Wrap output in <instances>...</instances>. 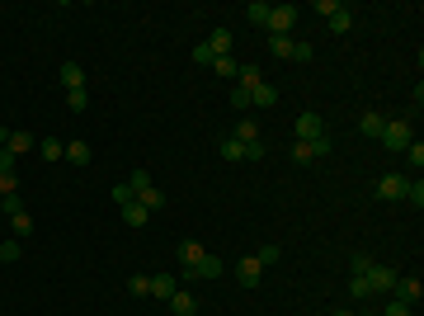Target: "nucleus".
I'll return each instance as SVG.
<instances>
[{"label":"nucleus","mask_w":424,"mask_h":316,"mask_svg":"<svg viewBox=\"0 0 424 316\" xmlns=\"http://www.w3.org/2000/svg\"><path fill=\"white\" fill-rule=\"evenodd\" d=\"M10 194H19V180H15V170H5V175H0V198H10Z\"/></svg>","instance_id":"nucleus-34"},{"label":"nucleus","mask_w":424,"mask_h":316,"mask_svg":"<svg viewBox=\"0 0 424 316\" xmlns=\"http://www.w3.org/2000/svg\"><path fill=\"white\" fill-rule=\"evenodd\" d=\"M137 194H133V185H113V203H133Z\"/></svg>","instance_id":"nucleus-38"},{"label":"nucleus","mask_w":424,"mask_h":316,"mask_svg":"<svg viewBox=\"0 0 424 316\" xmlns=\"http://www.w3.org/2000/svg\"><path fill=\"white\" fill-rule=\"evenodd\" d=\"M325 24H330V33H349V28H354V10H349V5H335V15H330Z\"/></svg>","instance_id":"nucleus-17"},{"label":"nucleus","mask_w":424,"mask_h":316,"mask_svg":"<svg viewBox=\"0 0 424 316\" xmlns=\"http://www.w3.org/2000/svg\"><path fill=\"white\" fill-rule=\"evenodd\" d=\"M146 217H151V212L142 208L137 198H133V203H123V222H128V227H146Z\"/></svg>","instance_id":"nucleus-23"},{"label":"nucleus","mask_w":424,"mask_h":316,"mask_svg":"<svg viewBox=\"0 0 424 316\" xmlns=\"http://www.w3.org/2000/svg\"><path fill=\"white\" fill-rule=\"evenodd\" d=\"M231 137H236V142H260V123H255V118H240Z\"/></svg>","instance_id":"nucleus-24"},{"label":"nucleus","mask_w":424,"mask_h":316,"mask_svg":"<svg viewBox=\"0 0 424 316\" xmlns=\"http://www.w3.org/2000/svg\"><path fill=\"white\" fill-rule=\"evenodd\" d=\"M368 269H372L368 255H354V260H349V274H368Z\"/></svg>","instance_id":"nucleus-39"},{"label":"nucleus","mask_w":424,"mask_h":316,"mask_svg":"<svg viewBox=\"0 0 424 316\" xmlns=\"http://www.w3.org/2000/svg\"><path fill=\"white\" fill-rule=\"evenodd\" d=\"M61 85H66V90H85V71H80V62H61Z\"/></svg>","instance_id":"nucleus-18"},{"label":"nucleus","mask_w":424,"mask_h":316,"mask_svg":"<svg viewBox=\"0 0 424 316\" xmlns=\"http://www.w3.org/2000/svg\"><path fill=\"white\" fill-rule=\"evenodd\" d=\"M250 104H260V109H273V104H278V90H273L269 80H264V85H255V90H250Z\"/></svg>","instance_id":"nucleus-19"},{"label":"nucleus","mask_w":424,"mask_h":316,"mask_svg":"<svg viewBox=\"0 0 424 316\" xmlns=\"http://www.w3.org/2000/svg\"><path fill=\"white\" fill-rule=\"evenodd\" d=\"M212 71H217V76H227V80H236V57H217V62H212Z\"/></svg>","instance_id":"nucleus-29"},{"label":"nucleus","mask_w":424,"mask_h":316,"mask_svg":"<svg viewBox=\"0 0 424 316\" xmlns=\"http://www.w3.org/2000/svg\"><path fill=\"white\" fill-rule=\"evenodd\" d=\"M330 151H335L330 132H325V137H316V142H292V160H297V165H311V160H325Z\"/></svg>","instance_id":"nucleus-4"},{"label":"nucleus","mask_w":424,"mask_h":316,"mask_svg":"<svg viewBox=\"0 0 424 316\" xmlns=\"http://www.w3.org/2000/svg\"><path fill=\"white\" fill-rule=\"evenodd\" d=\"M193 62H203V66H212L217 57H212V48H208V43H198V48H193Z\"/></svg>","instance_id":"nucleus-40"},{"label":"nucleus","mask_w":424,"mask_h":316,"mask_svg":"<svg viewBox=\"0 0 424 316\" xmlns=\"http://www.w3.org/2000/svg\"><path fill=\"white\" fill-rule=\"evenodd\" d=\"M392 292H396V302L415 307V302L424 297V284H420V279H396V288H392Z\"/></svg>","instance_id":"nucleus-11"},{"label":"nucleus","mask_w":424,"mask_h":316,"mask_svg":"<svg viewBox=\"0 0 424 316\" xmlns=\"http://www.w3.org/2000/svg\"><path fill=\"white\" fill-rule=\"evenodd\" d=\"M15 212H24V198H19V194H10V198H5V217H15Z\"/></svg>","instance_id":"nucleus-43"},{"label":"nucleus","mask_w":424,"mask_h":316,"mask_svg":"<svg viewBox=\"0 0 424 316\" xmlns=\"http://www.w3.org/2000/svg\"><path fill=\"white\" fill-rule=\"evenodd\" d=\"M38 151H43V160H66V142H57V137H43V142H38Z\"/></svg>","instance_id":"nucleus-22"},{"label":"nucleus","mask_w":424,"mask_h":316,"mask_svg":"<svg viewBox=\"0 0 424 316\" xmlns=\"http://www.w3.org/2000/svg\"><path fill=\"white\" fill-rule=\"evenodd\" d=\"M335 316H358V312H335Z\"/></svg>","instance_id":"nucleus-46"},{"label":"nucleus","mask_w":424,"mask_h":316,"mask_svg":"<svg viewBox=\"0 0 424 316\" xmlns=\"http://www.w3.org/2000/svg\"><path fill=\"white\" fill-rule=\"evenodd\" d=\"M66 160H71V165H85V160H90V142H66Z\"/></svg>","instance_id":"nucleus-26"},{"label":"nucleus","mask_w":424,"mask_h":316,"mask_svg":"<svg viewBox=\"0 0 424 316\" xmlns=\"http://www.w3.org/2000/svg\"><path fill=\"white\" fill-rule=\"evenodd\" d=\"M5 147H10L15 156H24V151H33V147H38V137H33L28 128H10V137H5Z\"/></svg>","instance_id":"nucleus-12"},{"label":"nucleus","mask_w":424,"mask_h":316,"mask_svg":"<svg viewBox=\"0 0 424 316\" xmlns=\"http://www.w3.org/2000/svg\"><path fill=\"white\" fill-rule=\"evenodd\" d=\"M0 217H5V198H0Z\"/></svg>","instance_id":"nucleus-47"},{"label":"nucleus","mask_w":424,"mask_h":316,"mask_svg":"<svg viewBox=\"0 0 424 316\" xmlns=\"http://www.w3.org/2000/svg\"><path fill=\"white\" fill-rule=\"evenodd\" d=\"M15 160H19V156H15L10 147H0V175H5V170H15Z\"/></svg>","instance_id":"nucleus-44"},{"label":"nucleus","mask_w":424,"mask_h":316,"mask_svg":"<svg viewBox=\"0 0 424 316\" xmlns=\"http://www.w3.org/2000/svg\"><path fill=\"white\" fill-rule=\"evenodd\" d=\"M10 227H15V241L33 236V217H28V212H15V217H10Z\"/></svg>","instance_id":"nucleus-25"},{"label":"nucleus","mask_w":424,"mask_h":316,"mask_svg":"<svg viewBox=\"0 0 424 316\" xmlns=\"http://www.w3.org/2000/svg\"><path fill=\"white\" fill-rule=\"evenodd\" d=\"M405 203H415V208L424 203V185H420V180H410V185H405Z\"/></svg>","instance_id":"nucleus-36"},{"label":"nucleus","mask_w":424,"mask_h":316,"mask_svg":"<svg viewBox=\"0 0 424 316\" xmlns=\"http://www.w3.org/2000/svg\"><path fill=\"white\" fill-rule=\"evenodd\" d=\"M292 128H297V142H316V137H325V118L307 109V113H297V123H292Z\"/></svg>","instance_id":"nucleus-6"},{"label":"nucleus","mask_w":424,"mask_h":316,"mask_svg":"<svg viewBox=\"0 0 424 316\" xmlns=\"http://www.w3.org/2000/svg\"><path fill=\"white\" fill-rule=\"evenodd\" d=\"M128 185H133V194H137V203H142V208H146V212H156V208H165V194H160V189L151 185V175H146V170H133V175H128Z\"/></svg>","instance_id":"nucleus-3"},{"label":"nucleus","mask_w":424,"mask_h":316,"mask_svg":"<svg viewBox=\"0 0 424 316\" xmlns=\"http://www.w3.org/2000/svg\"><path fill=\"white\" fill-rule=\"evenodd\" d=\"M24 255V241H0V260L10 264V260H19Z\"/></svg>","instance_id":"nucleus-31"},{"label":"nucleus","mask_w":424,"mask_h":316,"mask_svg":"<svg viewBox=\"0 0 424 316\" xmlns=\"http://www.w3.org/2000/svg\"><path fill=\"white\" fill-rule=\"evenodd\" d=\"M245 160H264V142H245Z\"/></svg>","instance_id":"nucleus-42"},{"label":"nucleus","mask_w":424,"mask_h":316,"mask_svg":"<svg viewBox=\"0 0 424 316\" xmlns=\"http://www.w3.org/2000/svg\"><path fill=\"white\" fill-rule=\"evenodd\" d=\"M377 142H382L387 151H396V156H401V151L415 142V128H410V118H387V128H382V137H377Z\"/></svg>","instance_id":"nucleus-2"},{"label":"nucleus","mask_w":424,"mask_h":316,"mask_svg":"<svg viewBox=\"0 0 424 316\" xmlns=\"http://www.w3.org/2000/svg\"><path fill=\"white\" fill-rule=\"evenodd\" d=\"M396 279H401V274L392 269V264H372V269H368L372 292H392V288H396Z\"/></svg>","instance_id":"nucleus-9"},{"label":"nucleus","mask_w":424,"mask_h":316,"mask_svg":"<svg viewBox=\"0 0 424 316\" xmlns=\"http://www.w3.org/2000/svg\"><path fill=\"white\" fill-rule=\"evenodd\" d=\"M260 279H264V264L255 260V255H245V260L236 264V284L240 288H260Z\"/></svg>","instance_id":"nucleus-8"},{"label":"nucleus","mask_w":424,"mask_h":316,"mask_svg":"<svg viewBox=\"0 0 424 316\" xmlns=\"http://www.w3.org/2000/svg\"><path fill=\"white\" fill-rule=\"evenodd\" d=\"M297 15H302V10H297V5H273V10H269V33H278V38H292V24H297Z\"/></svg>","instance_id":"nucleus-5"},{"label":"nucleus","mask_w":424,"mask_h":316,"mask_svg":"<svg viewBox=\"0 0 424 316\" xmlns=\"http://www.w3.org/2000/svg\"><path fill=\"white\" fill-rule=\"evenodd\" d=\"M175 288H180V279H175V274H151V297L170 302V297H175Z\"/></svg>","instance_id":"nucleus-13"},{"label":"nucleus","mask_w":424,"mask_h":316,"mask_svg":"<svg viewBox=\"0 0 424 316\" xmlns=\"http://www.w3.org/2000/svg\"><path fill=\"white\" fill-rule=\"evenodd\" d=\"M128 292H133V297H151V274H133V279H128Z\"/></svg>","instance_id":"nucleus-27"},{"label":"nucleus","mask_w":424,"mask_h":316,"mask_svg":"<svg viewBox=\"0 0 424 316\" xmlns=\"http://www.w3.org/2000/svg\"><path fill=\"white\" fill-rule=\"evenodd\" d=\"M382 128H387V118H382V113H377V109H368V113H363V118H358V132H363V137H372V142H377V137H382Z\"/></svg>","instance_id":"nucleus-14"},{"label":"nucleus","mask_w":424,"mask_h":316,"mask_svg":"<svg viewBox=\"0 0 424 316\" xmlns=\"http://www.w3.org/2000/svg\"><path fill=\"white\" fill-rule=\"evenodd\" d=\"M401 156H405V165H424V147H420V142H410Z\"/></svg>","instance_id":"nucleus-35"},{"label":"nucleus","mask_w":424,"mask_h":316,"mask_svg":"<svg viewBox=\"0 0 424 316\" xmlns=\"http://www.w3.org/2000/svg\"><path fill=\"white\" fill-rule=\"evenodd\" d=\"M349 292H354V297H372V284H368V274H354V279H349Z\"/></svg>","instance_id":"nucleus-30"},{"label":"nucleus","mask_w":424,"mask_h":316,"mask_svg":"<svg viewBox=\"0 0 424 316\" xmlns=\"http://www.w3.org/2000/svg\"><path fill=\"white\" fill-rule=\"evenodd\" d=\"M278 255H283L278 245H260V250H255V260L264 264V269H269V264H278Z\"/></svg>","instance_id":"nucleus-33"},{"label":"nucleus","mask_w":424,"mask_h":316,"mask_svg":"<svg viewBox=\"0 0 424 316\" xmlns=\"http://www.w3.org/2000/svg\"><path fill=\"white\" fill-rule=\"evenodd\" d=\"M208 48H212V57H231V28H212Z\"/></svg>","instance_id":"nucleus-16"},{"label":"nucleus","mask_w":424,"mask_h":316,"mask_svg":"<svg viewBox=\"0 0 424 316\" xmlns=\"http://www.w3.org/2000/svg\"><path fill=\"white\" fill-rule=\"evenodd\" d=\"M231 104H236V109H250V90H245V85H236V90H231Z\"/></svg>","instance_id":"nucleus-41"},{"label":"nucleus","mask_w":424,"mask_h":316,"mask_svg":"<svg viewBox=\"0 0 424 316\" xmlns=\"http://www.w3.org/2000/svg\"><path fill=\"white\" fill-rule=\"evenodd\" d=\"M5 137H10V128H5V123H0V147H5Z\"/></svg>","instance_id":"nucleus-45"},{"label":"nucleus","mask_w":424,"mask_h":316,"mask_svg":"<svg viewBox=\"0 0 424 316\" xmlns=\"http://www.w3.org/2000/svg\"><path fill=\"white\" fill-rule=\"evenodd\" d=\"M269 10H273V5H264V0H250V5H245V19H250L255 28H264V24H269Z\"/></svg>","instance_id":"nucleus-21"},{"label":"nucleus","mask_w":424,"mask_h":316,"mask_svg":"<svg viewBox=\"0 0 424 316\" xmlns=\"http://www.w3.org/2000/svg\"><path fill=\"white\" fill-rule=\"evenodd\" d=\"M269 53H273V57H288V62H311L316 48H311L307 38H278V33H269Z\"/></svg>","instance_id":"nucleus-1"},{"label":"nucleus","mask_w":424,"mask_h":316,"mask_svg":"<svg viewBox=\"0 0 424 316\" xmlns=\"http://www.w3.org/2000/svg\"><path fill=\"white\" fill-rule=\"evenodd\" d=\"M0 264H5V260H0Z\"/></svg>","instance_id":"nucleus-48"},{"label":"nucleus","mask_w":424,"mask_h":316,"mask_svg":"<svg viewBox=\"0 0 424 316\" xmlns=\"http://www.w3.org/2000/svg\"><path fill=\"white\" fill-rule=\"evenodd\" d=\"M222 269H227V264L217 260V255H203L193 269H184V279H222Z\"/></svg>","instance_id":"nucleus-10"},{"label":"nucleus","mask_w":424,"mask_h":316,"mask_svg":"<svg viewBox=\"0 0 424 316\" xmlns=\"http://www.w3.org/2000/svg\"><path fill=\"white\" fill-rule=\"evenodd\" d=\"M203 255H208V250H203L198 241H180V264H184V269H193V264L203 260Z\"/></svg>","instance_id":"nucleus-20"},{"label":"nucleus","mask_w":424,"mask_h":316,"mask_svg":"<svg viewBox=\"0 0 424 316\" xmlns=\"http://www.w3.org/2000/svg\"><path fill=\"white\" fill-rule=\"evenodd\" d=\"M405 185H410V180L392 170V175H382V180H377V198H382V203H396V198H405Z\"/></svg>","instance_id":"nucleus-7"},{"label":"nucleus","mask_w":424,"mask_h":316,"mask_svg":"<svg viewBox=\"0 0 424 316\" xmlns=\"http://www.w3.org/2000/svg\"><path fill=\"white\" fill-rule=\"evenodd\" d=\"M170 312H175V316H193V312H198V297H193V292H184V288H175V297H170Z\"/></svg>","instance_id":"nucleus-15"},{"label":"nucleus","mask_w":424,"mask_h":316,"mask_svg":"<svg viewBox=\"0 0 424 316\" xmlns=\"http://www.w3.org/2000/svg\"><path fill=\"white\" fill-rule=\"evenodd\" d=\"M222 156H227V160H245V142H236V137H222Z\"/></svg>","instance_id":"nucleus-28"},{"label":"nucleus","mask_w":424,"mask_h":316,"mask_svg":"<svg viewBox=\"0 0 424 316\" xmlns=\"http://www.w3.org/2000/svg\"><path fill=\"white\" fill-rule=\"evenodd\" d=\"M382 316H415V307H405V302H396V297H392V302L382 307Z\"/></svg>","instance_id":"nucleus-37"},{"label":"nucleus","mask_w":424,"mask_h":316,"mask_svg":"<svg viewBox=\"0 0 424 316\" xmlns=\"http://www.w3.org/2000/svg\"><path fill=\"white\" fill-rule=\"evenodd\" d=\"M85 104H90V95H85V90H66V109H71V113H80Z\"/></svg>","instance_id":"nucleus-32"}]
</instances>
